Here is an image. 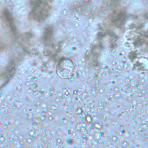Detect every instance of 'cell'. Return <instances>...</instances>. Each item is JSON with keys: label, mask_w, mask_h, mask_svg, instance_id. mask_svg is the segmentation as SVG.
Listing matches in <instances>:
<instances>
[{"label": "cell", "mask_w": 148, "mask_h": 148, "mask_svg": "<svg viewBox=\"0 0 148 148\" xmlns=\"http://www.w3.org/2000/svg\"><path fill=\"white\" fill-rule=\"evenodd\" d=\"M32 10L29 15L38 22L44 21L47 18L51 10V5L47 1H31Z\"/></svg>", "instance_id": "obj_1"}, {"label": "cell", "mask_w": 148, "mask_h": 148, "mask_svg": "<svg viewBox=\"0 0 148 148\" xmlns=\"http://www.w3.org/2000/svg\"><path fill=\"white\" fill-rule=\"evenodd\" d=\"M74 70L75 66L72 61L67 58H63L57 64L56 72L59 77L66 79L70 77Z\"/></svg>", "instance_id": "obj_2"}, {"label": "cell", "mask_w": 148, "mask_h": 148, "mask_svg": "<svg viewBox=\"0 0 148 148\" xmlns=\"http://www.w3.org/2000/svg\"><path fill=\"white\" fill-rule=\"evenodd\" d=\"M127 18V14L125 10H118L113 12L111 16V21L115 25L121 26L126 22Z\"/></svg>", "instance_id": "obj_3"}, {"label": "cell", "mask_w": 148, "mask_h": 148, "mask_svg": "<svg viewBox=\"0 0 148 148\" xmlns=\"http://www.w3.org/2000/svg\"><path fill=\"white\" fill-rule=\"evenodd\" d=\"M3 14L5 17V20L9 24V26L10 27V28L12 30V31L15 32L16 31V27L14 25V19L12 18V14H10V12H9V10H5L3 12Z\"/></svg>", "instance_id": "obj_4"}]
</instances>
